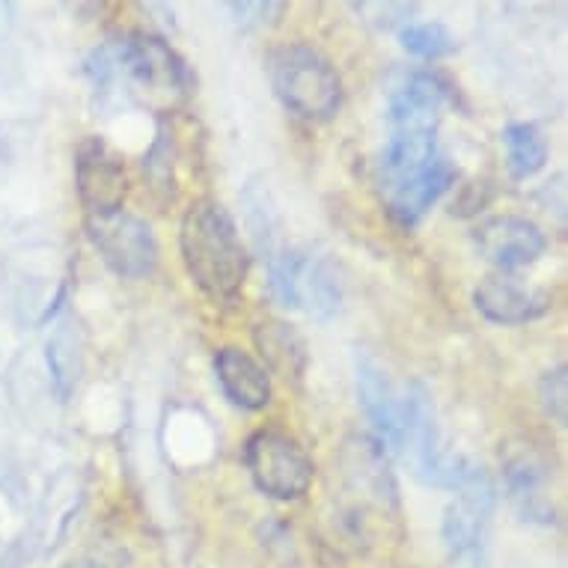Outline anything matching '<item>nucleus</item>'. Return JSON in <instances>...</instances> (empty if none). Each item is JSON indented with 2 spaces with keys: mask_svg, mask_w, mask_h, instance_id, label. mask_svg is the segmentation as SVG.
<instances>
[{
  "mask_svg": "<svg viewBox=\"0 0 568 568\" xmlns=\"http://www.w3.org/2000/svg\"><path fill=\"white\" fill-rule=\"evenodd\" d=\"M179 251L196 290L212 301L239 298L251 271V253L217 200H194L187 205L179 226Z\"/></svg>",
  "mask_w": 568,
  "mask_h": 568,
  "instance_id": "f257e3e1",
  "label": "nucleus"
},
{
  "mask_svg": "<svg viewBox=\"0 0 568 568\" xmlns=\"http://www.w3.org/2000/svg\"><path fill=\"white\" fill-rule=\"evenodd\" d=\"M458 170L456 164L444 155L432 161L429 168H423L419 173L408 176L399 185H393L390 191H384V203H387V212L399 226L410 230L417 226L432 205L438 203L440 196L447 194L449 187L456 185Z\"/></svg>",
  "mask_w": 568,
  "mask_h": 568,
  "instance_id": "9d476101",
  "label": "nucleus"
},
{
  "mask_svg": "<svg viewBox=\"0 0 568 568\" xmlns=\"http://www.w3.org/2000/svg\"><path fill=\"white\" fill-rule=\"evenodd\" d=\"M215 375L221 390L235 408L262 410L271 405V393H274L271 390V373L242 348H235V345L217 348Z\"/></svg>",
  "mask_w": 568,
  "mask_h": 568,
  "instance_id": "f8f14e48",
  "label": "nucleus"
},
{
  "mask_svg": "<svg viewBox=\"0 0 568 568\" xmlns=\"http://www.w3.org/2000/svg\"><path fill=\"white\" fill-rule=\"evenodd\" d=\"M256 348H260L262 361L268 364L271 373L283 375V378H295L298 382L304 369H307V345L301 334L286 322H262L253 331Z\"/></svg>",
  "mask_w": 568,
  "mask_h": 568,
  "instance_id": "4468645a",
  "label": "nucleus"
},
{
  "mask_svg": "<svg viewBox=\"0 0 568 568\" xmlns=\"http://www.w3.org/2000/svg\"><path fill=\"white\" fill-rule=\"evenodd\" d=\"M548 467L541 465L539 458L527 453H518L506 462V483H509V494H513L515 506L521 509L527 518H541L548 521L550 506L545 500V483H548Z\"/></svg>",
  "mask_w": 568,
  "mask_h": 568,
  "instance_id": "2eb2a0df",
  "label": "nucleus"
},
{
  "mask_svg": "<svg viewBox=\"0 0 568 568\" xmlns=\"http://www.w3.org/2000/svg\"><path fill=\"white\" fill-rule=\"evenodd\" d=\"M244 465L253 485L274 500H298L310 491L316 465L298 440L283 432L262 429L247 438Z\"/></svg>",
  "mask_w": 568,
  "mask_h": 568,
  "instance_id": "20e7f679",
  "label": "nucleus"
},
{
  "mask_svg": "<svg viewBox=\"0 0 568 568\" xmlns=\"http://www.w3.org/2000/svg\"><path fill=\"white\" fill-rule=\"evenodd\" d=\"M120 60L140 87L161 95H185L191 93V72L185 60L176 54V48L168 39L134 30L122 39Z\"/></svg>",
  "mask_w": 568,
  "mask_h": 568,
  "instance_id": "0eeeda50",
  "label": "nucleus"
},
{
  "mask_svg": "<svg viewBox=\"0 0 568 568\" xmlns=\"http://www.w3.org/2000/svg\"><path fill=\"white\" fill-rule=\"evenodd\" d=\"M357 396L384 444L405 449V399L396 396L387 373L366 354L357 357Z\"/></svg>",
  "mask_w": 568,
  "mask_h": 568,
  "instance_id": "9b49d317",
  "label": "nucleus"
},
{
  "mask_svg": "<svg viewBox=\"0 0 568 568\" xmlns=\"http://www.w3.org/2000/svg\"><path fill=\"white\" fill-rule=\"evenodd\" d=\"M75 187L90 217L122 212V203L129 194V179H125L122 161L113 155V150L102 138H87L78 146Z\"/></svg>",
  "mask_w": 568,
  "mask_h": 568,
  "instance_id": "423d86ee",
  "label": "nucleus"
},
{
  "mask_svg": "<svg viewBox=\"0 0 568 568\" xmlns=\"http://www.w3.org/2000/svg\"><path fill=\"white\" fill-rule=\"evenodd\" d=\"M399 42L405 51L423 60H438L456 51V37L440 21H410L399 30Z\"/></svg>",
  "mask_w": 568,
  "mask_h": 568,
  "instance_id": "f3484780",
  "label": "nucleus"
},
{
  "mask_svg": "<svg viewBox=\"0 0 568 568\" xmlns=\"http://www.w3.org/2000/svg\"><path fill=\"white\" fill-rule=\"evenodd\" d=\"M268 75L274 95L301 120L325 122L343 104V81L316 48L301 42L274 48L268 54Z\"/></svg>",
  "mask_w": 568,
  "mask_h": 568,
  "instance_id": "f03ea898",
  "label": "nucleus"
},
{
  "mask_svg": "<svg viewBox=\"0 0 568 568\" xmlns=\"http://www.w3.org/2000/svg\"><path fill=\"white\" fill-rule=\"evenodd\" d=\"M509 176L524 182L548 164V140L532 122H509L504 129Z\"/></svg>",
  "mask_w": 568,
  "mask_h": 568,
  "instance_id": "dca6fc26",
  "label": "nucleus"
},
{
  "mask_svg": "<svg viewBox=\"0 0 568 568\" xmlns=\"http://www.w3.org/2000/svg\"><path fill=\"white\" fill-rule=\"evenodd\" d=\"M491 509L494 485L485 467L474 462V467L456 488V500L447 506L444 524H440L449 568H485Z\"/></svg>",
  "mask_w": 568,
  "mask_h": 568,
  "instance_id": "7ed1b4c3",
  "label": "nucleus"
},
{
  "mask_svg": "<svg viewBox=\"0 0 568 568\" xmlns=\"http://www.w3.org/2000/svg\"><path fill=\"white\" fill-rule=\"evenodd\" d=\"M449 102V87L438 75L417 72L393 93L387 122L390 125H435L438 129L440 111Z\"/></svg>",
  "mask_w": 568,
  "mask_h": 568,
  "instance_id": "ddd939ff",
  "label": "nucleus"
},
{
  "mask_svg": "<svg viewBox=\"0 0 568 568\" xmlns=\"http://www.w3.org/2000/svg\"><path fill=\"white\" fill-rule=\"evenodd\" d=\"M87 239L116 277L143 280L159 265V242L152 226L129 212L87 217Z\"/></svg>",
  "mask_w": 568,
  "mask_h": 568,
  "instance_id": "39448f33",
  "label": "nucleus"
},
{
  "mask_svg": "<svg viewBox=\"0 0 568 568\" xmlns=\"http://www.w3.org/2000/svg\"><path fill=\"white\" fill-rule=\"evenodd\" d=\"M541 405L559 426H566V366H557L541 378Z\"/></svg>",
  "mask_w": 568,
  "mask_h": 568,
  "instance_id": "a211bd4d",
  "label": "nucleus"
},
{
  "mask_svg": "<svg viewBox=\"0 0 568 568\" xmlns=\"http://www.w3.org/2000/svg\"><path fill=\"white\" fill-rule=\"evenodd\" d=\"M474 304L494 325H527L548 313L550 295L545 290L524 286L509 274H491L476 286Z\"/></svg>",
  "mask_w": 568,
  "mask_h": 568,
  "instance_id": "1a4fd4ad",
  "label": "nucleus"
},
{
  "mask_svg": "<svg viewBox=\"0 0 568 568\" xmlns=\"http://www.w3.org/2000/svg\"><path fill=\"white\" fill-rule=\"evenodd\" d=\"M474 242L485 260L494 262L500 271L527 268L548 247V239L539 226L518 215L488 217L474 230Z\"/></svg>",
  "mask_w": 568,
  "mask_h": 568,
  "instance_id": "6e6552de",
  "label": "nucleus"
}]
</instances>
